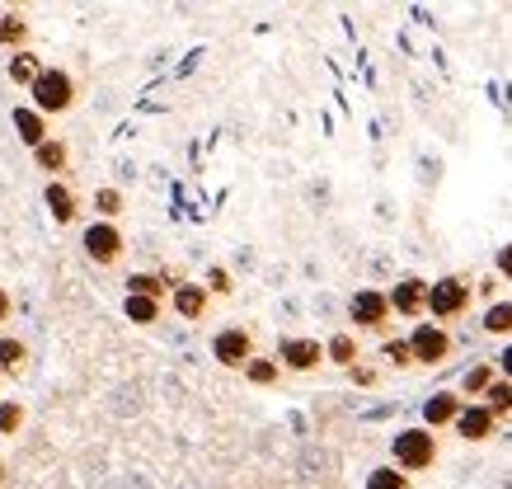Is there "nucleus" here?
<instances>
[{"instance_id": "nucleus-35", "label": "nucleus", "mask_w": 512, "mask_h": 489, "mask_svg": "<svg viewBox=\"0 0 512 489\" xmlns=\"http://www.w3.org/2000/svg\"><path fill=\"white\" fill-rule=\"evenodd\" d=\"M480 292H484V297H494V292H498V278H494V273H489V278H480Z\"/></svg>"}, {"instance_id": "nucleus-8", "label": "nucleus", "mask_w": 512, "mask_h": 489, "mask_svg": "<svg viewBox=\"0 0 512 489\" xmlns=\"http://www.w3.org/2000/svg\"><path fill=\"white\" fill-rule=\"evenodd\" d=\"M212 358H217L221 367H231V372H245V363L254 358V339H249V330H240V325L217 330L212 334Z\"/></svg>"}, {"instance_id": "nucleus-13", "label": "nucleus", "mask_w": 512, "mask_h": 489, "mask_svg": "<svg viewBox=\"0 0 512 489\" xmlns=\"http://www.w3.org/2000/svg\"><path fill=\"white\" fill-rule=\"evenodd\" d=\"M461 405H466V400H461V395L456 391H433L428 395V400H423V428H451L456 424V414H461Z\"/></svg>"}, {"instance_id": "nucleus-4", "label": "nucleus", "mask_w": 512, "mask_h": 489, "mask_svg": "<svg viewBox=\"0 0 512 489\" xmlns=\"http://www.w3.org/2000/svg\"><path fill=\"white\" fill-rule=\"evenodd\" d=\"M80 245H85V259L99 264V269H113V264L123 259V250H127L118 221H90V226H85V236H80Z\"/></svg>"}, {"instance_id": "nucleus-6", "label": "nucleus", "mask_w": 512, "mask_h": 489, "mask_svg": "<svg viewBox=\"0 0 512 489\" xmlns=\"http://www.w3.org/2000/svg\"><path fill=\"white\" fill-rule=\"evenodd\" d=\"M348 320H353L357 330H386L390 320V301L381 287H357L353 297H348Z\"/></svg>"}, {"instance_id": "nucleus-30", "label": "nucleus", "mask_w": 512, "mask_h": 489, "mask_svg": "<svg viewBox=\"0 0 512 489\" xmlns=\"http://www.w3.org/2000/svg\"><path fill=\"white\" fill-rule=\"evenodd\" d=\"M202 287H207V292H217V297H226L235 283H231V273L221 269V264H212V269H207V283H202Z\"/></svg>"}, {"instance_id": "nucleus-9", "label": "nucleus", "mask_w": 512, "mask_h": 489, "mask_svg": "<svg viewBox=\"0 0 512 489\" xmlns=\"http://www.w3.org/2000/svg\"><path fill=\"white\" fill-rule=\"evenodd\" d=\"M320 363H325V344L320 339H306V334L278 339V367H287V372H315Z\"/></svg>"}, {"instance_id": "nucleus-33", "label": "nucleus", "mask_w": 512, "mask_h": 489, "mask_svg": "<svg viewBox=\"0 0 512 489\" xmlns=\"http://www.w3.org/2000/svg\"><path fill=\"white\" fill-rule=\"evenodd\" d=\"M348 377H353L357 386H376V372H372V367H362V363L348 367Z\"/></svg>"}, {"instance_id": "nucleus-20", "label": "nucleus", "mask_w": 512, "mask_h": 489, "mask_svg": "<svg viewBox=\"0 0 512 489\" xmlns=\"http://www.w3.org/2000/svg\"><path fill=\"white\" fill-rule=\"evenodd\" d=\"M480 405H489V410H494L498 424H503V419H512V381L494 377V381H489V391L480 395Z\"/></svg>"}, {"instance_id": "nucleus-2", "label": "nucleus", "mask_w": 512, "mask_h": 489, "mask_svg": "<svg viewBox=\"0 0 512 489\" xmlns=\"http://www.w3.org/2000/svg\"><path fill=\"white\" fill-rule=\"evenodd\" d=\"M29 95H33L29 109L52 118V113H66L76 104V80H71V71H62V66H43V76L29 85Z\"/></svg>"}, {"instance_id": "nucleus-7", "label": "nucleus", "mask_w": 512, "mask_h": 489, "mask_svg": "<svg viewBox=\"0 0 512 489\" xmlns=\"http://www.w3.org/2000/svg\"><path fill=\"white\" fill-rule=\"evenodd\" d=\"M386 301H390V311H395V316H404V320H414V325H419V320L428 316V278H395L390 292H386Z\"/></svg>"}, {"instance_id": "nucleus-18", "label": "nucleus", "mask_w": 512, "mask_h": 489, "mask_svg": "<svg viewBox=\"0 0 512 489\" xmlns=\"http://www.w3.org/2000/svg\"><path fill=\"white\" fill-rule=\"evenodd\" d=\"M357 358H362V353H357V339L348 330H339V334H329V339H325V363H334V367H343V372H348Z\"/></svg>"}, {"instance_id": "nucleus-28", "label": "nucleus", "mask_w": 512, "mask_h": 489, "mask_svg": "<svg viewBox=\"0 0 512 489\" xmlns=\"http://www.w3.org/2000/svg\"><path fill=\"white\" fill-rule=\"evenodd\" d=\"M24 419H29V414H24L19 400H0V433H5V438H15L19 428H24Z\"/></svg>"}, {"instance_id": "nucleus-11", "label": "nucleus", "mask_w": 512, "mask_h": 489, "mask_svg": "<svg viewBox=\"0 0 512 489\" xmlns=\"http://www.w3.org/2000/svg\"><path fill=\"white\" fill-rule=\"evenodd\" d=\"M207 301H212V292L202 283H174L170 287V306L179 320H202L207 316Z\"/></svg>"}, {"instance_id": "nucleus-1", "label": "nucleus", "mask_w": 512, "mask_h": 489, "mask_svg": "<svg viewBox=\"0 0 512 489\" xmlns=\"http://www.w3.org/2000/svg\"><path fill=\"white\" fill-rule=\"evenodd\" d=\"M433 461H437V433L433 428L409 424L390 438V466H395V471H404V475L433 471Z\"/></svg>"}, {"instance_id": "nucleus-23", "label": "nucleus", "mask_w": 512, "mask_h": 489, "mask_svg": "<svg viewBox=\"0 0 512 489\" xmlns=\"http://www.w3.org/2000/svg\"><path fill=\"white\" fill-rule=\"evenodd\" d=\"M278 377H282V367H278V358H249L245 363V381L249 386H278Z\"/></svg>"}, {"instance_id": "nucleus-16", "label": "nucleus", "mask_w": 512, "mask_h": 489, "mask_svg": "<svg viewBox=\"0 0 512 489\" xmlns=\"http://www.w3.org/2000/svg\"><path fill=\"white\" fill-rule=\"evenodd\" d=\"M29 367V344L15 334H0V377H19Z\"/></svg>"}, {"instance_id": "nucleus-12", "label": "nucleus", "mask_w": 512, "mask_h": 489, "mask_svg": "<svg viewBox=\"0 0 512 489\" xmlns=\"http://www.w3.org/2000/svg\"><path fill=\"white\" fill-rule=\"evenodd\" d=\"M43 207H47V217L57 221V226H71V221H76V212H80L76 193H71V184H66V179H47Z\"/></svg>"}, {"instance_id": "nucleus-36", "label": "nucleus", "mask_w": 512, "mask_h": 489, "mask_svg": "<svg viewBox=\"0 0 512 489\" xmlns=\"http://www.w3.org/2000/svg\"><path fill=\"white\" fill-rule=\"evenodd\" d=\"M5 475H10V471H5V461H0V485H5Z\"/></svg>"}, {"instance_id": "nucleus-24", "label": "nucleus", "mask_w": 512, "mask_h": 489, "mask_svg": "<svg viewBox=\"0 0 512 489\" xmlns=\"http://www.w3.org/2000/svg\"><path fill=\"white\" fill-rule=\"evenodd\" d=\"M484 334L508 339V334H512V301H494V306L484 311Z\"/></svg>"}, {"instance_id": "nucleus-27", "label": "nucleus", "mask_w": 512, "mask_h": 489, "mask_svg": "<svg viewBox=\"0 0 512 489\" xmlns=\"http://www.w3.org/2000/svg\"><path fill=\"white\" fill-rule=\"evenodd\" d=\"M94 212H99V221H113L118 212H123V193L113 189V184H104V189H94Z\"/></svg>"}, {"instance_id": "nucleus-17", "label": "nucleus", "mask_w": 512, "mask_h": 489, "mask_svg": "<svg viewBox=\"0 0 512 489\" xmlns=\"http://www.w3.org/2000/svg\"><path fill=\"white\" fill-rule=\"evenodd\" d=\"M0 48H10V52L29 48V19L19 15V10H5V15H0Z\"/></svg>"}, {"instance_id": "nucleus-31", "label": "nucleus", "mask_w": 512, "mask_h": 489, "mask_svg": "<svg viewBox=\"0 0 512 489\" xmlns=\"http://www.w3.org/2000/svg\"><path fill=\"white\" fill-rule=\"evenodd\" d=\"M494 278H498V283H503V278L512 283V245H503V250H498V259H494Z\"/></svg>"}, {"instance_id": "nucleus-34", "label": "nucleus", "mask_w": 512, "mask_h": 489, "mask_svg": "<svg viewBox=\"0 0 512 489\" xmlns=\"http://www.w3.org/2000/svg\"><path fill=\"white\" fill-rule=\"evenodd\" d=\"M15 316V297H10V292H5V287H0V325H5V320Z\"/></svg>"}, {"instance_id": "nucleus-29", "label": "nucleus", "mask_w": 512, "mask_h": 489, "mask_svg": "<svg viewBox=\"0 0 512 489\" xmlns=\"http://www.w3.org/2000/svg\"><path fill=\"white\" fill-rule=\"evenodd\" d=\"M381 358H386L390 367H414V353H409V344H404V339H386V344H381Z\"/></svg>"}, {"instance_id": "nucleus-26", "label": "nucleus", "mask_w": 512, "mask_h": 489, "mask_svg": "<svg viewBox=\"0 0 512 489\" xmlns=\"http://www.w3.org/2000/svg\"><path fill=\"white\" fill-rule=\"evenodd\" d=\"M362 489H414V485H409V475L395 471V466H376V471H367V485Z\"/></svg>"}, {"instance_id": "nucleus-3", "label": "nucleus", "mask_w": 512, "mask_h": 489, "mask_svg": "<svg viewBox=\"0 0 512 489\" xmlns=\"http://www.w3.org/2000/svg\"><path fill=\"white\" fill-rule=\"evenodd\" d=\"M466 311H470V278H456V273H447V278L428 283V316H433V325L466 316Z\"/></svg>"}, {"instance_id": "nucleus-19", "label": "nucleus", "mask_w": 512, "mask_h": 489, "mask_svg": "<svg viewBox=\"0 0 512 489\" xmlns=\"http://www.w3.org/2000/svg\"><path fill=\"white\" fill-rule=\"evenodd\" d=\"M170 278H160V273H132L127 278V297H156V301H165L170 297Z\"/></svg>"}, {"instance_id": "nucleus-21", "label": "nucleus", "mask_w": 512, "mask_h": 489, "mask_svg": "<svg viewBox=\"0 0 512 489\" xmlns=\"http://www.w3.org/2000/svg\"><path fill=\"white\" fill-rule=\"evenodd\" d=\"M43 76V57H38V52H15V57H10V80H15V85H24V90H29L33 80Z\"/></svg>"}, {"instance_id": "nucleus-25", "label": "nucleus", "mask_w": 512, "mask_h": 489, "mask_svg": "<svg viewBox=\"0 0 512 489\" xmlns=\"http://www.w3.org/2000/svg\"><path fill=\"white\" fill-rule=\"evenodd\" d=\"M494 377H498L494 363H475V367L466 372V377H461V391H456V395H461V400H466V395H484Z\"/></svg>"}, {"instance_id": "nucleus-22", "label": "nucleus", "mask_w": 512, "mask_h": 489, "mask_svg": "<svg viewBox=\"0 0 512 489\" xmlns=\"http://www.w3.org/2000/svg\"><path fill=\"white\" fill-rule=\"evenodd\" d=\"M160 311H165V301H156V297H127L123 301V316L132 320V325H156Z\"/></svg>"}, {"instance_id": "nucleus-5", "label": "nucleus", "mask_w": 512, "mask_h": 489, "mask_svg": "<svg viewBox=\"0 0 512 489\" xmlns=\"http://www.w3.org/2000/svg\"><path fill=\"white\" fill-rule=\"evenodd\" d=\"M404 344L414 353V367H442L451 358V334L442 325H433V320H419Z\"/></svg>"}, {"instance_id": "nucleus-32", "label": "nucleus", "mask_w": 512, "mask_h": 489, "mask_svg": "<svg viewBox=\"0 0 512 489\" xmlns=\"http://www.w3.org/2000/svg\"><path fill=\"white\" fill-rule=\"evenodd\" d=\"M494 372H498L503 381H512V339L503 344V353H498V367H494Z\"/></svg>"}, {"instance_id": "nucleus-14", "label": "nucleus", "mask_w": 512, "mask_h": 489, "mask_svg": "<svg viewBox=\"0 0 512 489\" xmlns=\"http://www.w3.org/2000/svg\"><path fill=\"white\" fill-rule=\"evenodd\" d=\"M10 123H15V132H19V142L29 146V151H38V146L47 142V137H52V132H47V118L38 109H29V104H24V109H15L10 113Z\"/></svg>"}, {"instance_id": "nucleus-10", "label": "nucleus", "mask_w": 512, "mask_h": 489, "mask_svg": "<svg viewBox=\"0 0 512 489\" xmlns=\"http://www.w3.org/2000/svg\"><path fill=\"white\" fill-rule=\"evenodd\" d=\"M451 428H456V438H461V442H489L498 433V419H494V410H489V405H480V400H466Z\"/></svg>"}, {"instance_id": "nucleus-15", "label": "nucleus", "mask_w": 512, "mask_h": 489, "mask_svg": "<svg viewBox=\"0 0 512 489\" xmlns=\"http://www.w3.org/2000/svg\"><path fill=\"white\" fill-rule=\"evenodd\" d=\"M33 165H38L43 174H52V179H62L66 165H71V146H66L62 137H47V142L33 151Z\"/></svg>"}]
</instances>
